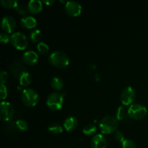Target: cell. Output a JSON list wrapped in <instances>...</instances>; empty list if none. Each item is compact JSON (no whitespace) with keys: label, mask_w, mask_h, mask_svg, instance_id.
<instances>
[{"label":"cell","mask_w":148,"mask_h":148,"mask_svg":"<svg viewBox=\"0 0 148 148\" xmlns=\"http://www.w3.org/2000/svg\"><path fill=\"white\" fill-rule=\"evenodd\" d=\"M49 61L52 66L57 68H64L69 64V58L62 51H54L49 56Z\"/></svg>","instance_id":"cell-1"},{"label":"cell","mask_w":148,"mask_h":148,"mask_svg":"<svg viewBox=\"0 0 148 148\" xmlns=\"http://www.w3.org/2000/svg\"><path fill=\"white\" fill-rule=\"evenodd\" d=\"M118 121L112 116H107L100 121L99 130L103 134H111L117 131Z\"/></svg>","instance_id":"cell-2"},{"label":"cell","mask_w":148,"mask_h":148,"mask_svg":"<svg viewBox=\"0 0 148 148\" xmlns=\"http://www.w3.org/2000/svg\"><path fill=\"white\" fill-rule=\"evenodd\" d=\"M39 95L33 88H25L21 93V100L23 103L28 107H33L38 103Z\"/></svg>","instance_id":"cell-3"},{"label":"cell","mask_w":148,"mask_h":148,"mask_svg":"<svg viewBox=\"0 0 148 148\" xmlns=\"http://www.w3.org/2000/svg\"><path fill=\"white\" fill-rule=\"evenodd\" d=\"M64 95L58 92H51L46 98V105L50 109L57 111L63 106Z\"/></svg>","instance_id":"cell-4"},{"label":"cell","mask_w":148,"mask_h":148,"mask_svg":"<svg viewBox=\"0 0 148 148\" xmlns=\"http://www.w3.org/2000/svg\"><path fill=\"white\" fill-rule=\"evenodd\" d=\"M12 44L15 49L18 50H25L28 46V39L23 32H16L11 36Z\"/></svg>","instance_id":"cell-5"},{"label":"cell","mask_w":148,"mask_h":148,"mask_svg":"<svg viewBox=\"0 0 148 148\" xmlns=\"http://www.w3.org/2000/svg\"><path fill=\"white\" fill-rule=\"evenodd\" d=\"M129 117L134 120H140L145 118L147 114V110L145 106L139 103L132 104L128 109Z\"/></svg>","instance_id":"cell-6"},{"label":"cell","mask_w":148,"mask_h":148,"mask_svg":"<svg viewBox=\"0 0 148 148\" xmlns=\"http://www.w3.org/2000/svg\"><path fill=\"white\" fill-rule=\"evenodd\" d=\"M14 108L10 103L1 101L0 105V119L4 121H8L14 116Z\"/></svg>","instance_id":"cell-7"},{"label":"cell","mask_w":148,"mask_h":148,"mask_svg":"<svg viewBox=\"0 0 148 148\" xmlns=\"http://www.w3.org/2000/svg\"><path fill=\"white\" fill-rule=\"evenodd\" d=\"M135 97L136 93L134 88L131 86H127L125 87L121 91L120 98H121V103L124 106H131L135 99Z\"/></svg>","instance_id":"cell-8"},{"label":"cell","mask_w":148,"mask_h":148,"mask_svg":"<svg viewBox=\"0 0 148 148\" xmlns=\"http://www.w3.org/2000/svg\"><path fill=\"white\" fill-rule=\"evenodd\" d=\"M65 11L69 15L77 17L82 12V6L76 1H66L65 4Z\"/></svg>","instance_id":"cell-9"},{"label":"cell","mask_w":148,"mask_h":148,"mask_svg":"<svg viewBox=\"0 0 148 148\" xmlns=\"http://www.w3.org/2000/svg\"><path fill=\"white\" fill-rule=\"evenodd\" d=\"M1 27L6 33H12L15 30L17 23L14 18L11 16H5L1 20Z\"/></svg>","instance_id":"cell-10"},{"label":"cell","mask_w":148,"mask_h":148,"mask_svg":"<svg viewBox=\"0 0 148 148\" xmlns=\"http://www.w3.org/2000/svg\"><path fill=\"white\" fill-rule=\"evenodd\" d=\"M91 146L92 148H106V138L102 134H95L91 140Z\"/></svg>","instance_id":"cell-11"},{"label":"cell","mask_w":148,"mask_h":148,"mask_svg":"<svg viewBox=\"0 0 148 148\" xmlns=\"http://www.w3.org/2000/svg\"><path fill=\"white\" fill-rule=\"evenodd\" d=\"M23 60L26 64L34 65L38 61V55L36 51L33 50L27 51L23 53Z\"/></svg>","instance_id":"cell-12"},{"label":"cell","mask_w":148,"mask_h":148,"mask_svg":"<svg viewBox=\"0 0 148 148\" xmlns=\"http://www.w3.org/2000/svg\"><path fill=\"white\" fill-rule=\"evenodd\" d=\"M27 10L31 14H38L43 10V2L39 0H30L27 3Z\"/></svg>","instance_id":"cell-13"},{"label":"cell","mask_w":148,"mask_h":148,"mask_svg":"<svg viewBox=\"0 0 148 148\" xmlns=\"http://www.w3.org/2000/svg\"><path fill=\"white\" fill-rule=\"evenodd\" d=\"M11 72L17 79H19L22 74L26 72V69L23 63L19 61H15L11 65Z\"/></svg>","instance_id":"cell-14"},{"label":"cell","mask_w":148,"mask_h":148,"mask_svg":"<svg viewBox=\"0 0 148 148\" xmlns=\"http://www.w3.org/2000/svg\"><path fill=\"white\" fill-rule=\"evenodd\" d=\"M20 23L25 28L32 29L36 27L37 25V20L33 16H24L20 20Z\"/></svg>","instance_id":"cell-15"},{"label":"cell","mask_w":148,"mask_h":148,"mask_svg":"<svg viewBox=\"0 0 148 148\" xmlns=\"http://www.w3.org/2000/svg\"><path fill=\"white\" fill-rule=\"evenodd\" d=\"M78 121L74 116H68L64 121V127L67 132H72L77 127Z\"/></svg>","instance_id":"cell-16"},{"label":"cell","mask_w":148,"mask_h":148,"mask_svg":"<svg viewBox=\"0 0 148 148\" xmlns=\"http://www.w3.org/2000/svg\"><path fill=\"white\" fill-rule=\"evenodd\" d=\"M19 81H20V83L22 86H28L30 84L32 80V77L31 75L29 72H27V71L25 72H23V74L21 75V76L19 77Z\"/></svg>","instance_id":"cell-17"},{"label":"cell","mask_w":148,"mask_h":148,"mask_svg":"<svg viewBox=\"0 0 148 148\" xmlns=\"http://www.w3.org/2000/svg\"><path fill=\"white\" fill-rule=\"evenodd\" d=\"M51 87L56 90H61L63 89L64 87V81L59 77H54L52 78L51 82Z\"/></svg>","instance_id":"cell-18"},{"label":"cell","mask_w":148,"mask_h":148,"mask_svg":"<svg viewBox=\"0 0 148 148\" xmlns=\"http://www.w3.org/2000/svg\"><path fill=\"white\" fill-rule=\"evenodd\" d=\"M127 116H129L128 112H127L125 108L123 106L119 107L116 111V119L119 120V121H124V120H125L127 118Z\"/></svg>","instance_id":"cell-19"},{"label":"cell","mask_w":148,"mask_h":148,"mask_svg":"<svg viewBox=\"0 0 148 148\" xmlns=\"http://www.w3.org/2000/svg\"><path fill=\"white\" fill-rule=\"evenodd\" d=\"M82 132L85 135L91 136L95 134V133L97 132V127L92 124H88L85 125L82 129Z\"/></svg>","instance_id":"cell-20"},{"label":"cell","mask_w":148,"mask_h":148,"mask_svg":"<svg viewBox=\"0 0 148 148\" xmlns=\"http://www.w3.org/2000/svg\"><path fill=\"white\" fill-rule=\"evenodd\" d=\"M1 5L7 9L16 8L19 2L16 0H1Z\"/></svg>","instance_id":"cell-21"},{"label":"cell","mask_w":148,"mask_h":148,"mask_svg":"<svg viewBox=\"0 0 148 148\" xmlns=\"http://www.w3.org/2000/svg\"><path fill=\"white\" fill-rule=\"evenodd\" d=\"M49 130L51 134H59L63 132V127L59 124H52L49 127Z\"/></svg>","instance_id":"cell-22"},{"label":"cell","mask_w":148,"mask_h":148,"mask_svg":"<svg viewBox=\"0 0 148 148\" xmlns=\"http://www.w3.org/2000/svg\"><path fill=\"white\" fill-rule=\"evenodd\" d=\"M30 40L33 42H38L40 40V38H41V32L38 29H35L33 31L30 33Z\"/></svg>","instance_id":"cell-23"},{"label":"cell","mask_w":148,"mask_h":148,"mask_svg":"<svg viewBox=\"0 0 148 148\" xmlns=\"http://www.w3.org/2000/svg\"><path fill=\"white\" fill-rule=\"evenodd\" d=\"M16 127L20 131H26L28 129V124L25 120L18 119L15 121Z\"/></svg>","instance_id":"cell-24"},{"label":"cell","mask_w":148,"mask_h":148,"mask_svg":"<svg viewBox=\"0 0 148 148\" xmlns=\"http://www.w3.org/2000/svg\"><path fill=\"white\" fill-rule=\"evenodd\" d=\"M37 49L38 50V51L40 53H43V54H45V53H47L49 51V45L46 44L44 42H39L38 43Z\"/></svg>","instance_id":"cell-25"},{"label":"cell","mask_w":148,"mask_h":148,"mask_svg":"<svg viewBox=\"0 0 148 148\" xmlns=\"http://www.w3.org/2000/svg\"><path fill=\"white\" fill-rule=\"evenodd\" d=\"M7 97V88L4 84H0V98L1 101L6 99Z\"/></svg>","instance_id":"cell-26"},{"label":"cell","mask_w":148,"mask_h":148,"mask_svg":"<svg viewBox=\"0 0 148 148\" xmlns=\"http://www.w3.org/2000/svg\"><path fill=\"white\" fill-rule=\"evenodd\" d=\"M123 148H136V144L133 140L127 139L122 143Z\"/></svg>","instance_id":"cell-27"},{"label":"cell","mask_w":148,"mask_h":148,"mask_svg":"<svg viewBox=\"0 0 148 148\" xmlns=\"http://www.w3.org/2000/svg\"><path fill=\"white\" fill-rule=\"evenodd\" d=\"M16 10L18 13H20V14H27V12H28V10H27V7L25 6V4H20L19 3L17 7H16Z\"/></svg>","instance_id":"cell-28"},{"label":"cell","mask_w":148,"mask_h":148,"mask_svg":"<svg viewBox=\"0 0 148 148\" xmlns=\"http://www.w3.org/2000/svg\"><path fill=\"white\" fill-rule=\"evenodd\" d=\"M114 137H115L116 140L117 141L121 142V143H123V142L125 140L124 133L121 131H119V130H117L116 132H114Z\"/></svg>","instance_id":"cell-29"},{"label":"cell","mask_w":148,"mask_h":148,"mask_svg":"<svg viewBox=\"0 0 148 148\" xmlns=\"http://www.w3.org/2000/svg\"><path fill=\"white\" fill-rule=\"evenodd\" d=\"M11 40V36H9L6 33H0V40L3 43H7Z\"/></svg>","instance_id":"cell-30"},{"label":"cell","mask_w":148,"mask_h":148,"mask_svg":"<svg viewBox=\"0 0 148 148\" xmlns=\"http://www.w3.org/2000/svg\"><path fill=\"white\" fill-rule=\"evenodd\" d=\"M7 79H8V74L6 71H1V75H0V79H1V83L4 84L7 82Z\"/></svg>","instance_id":"cell-31"},{"label":"cell","mask_w":148,"mask_h":148,"mask_svg":"<svg viewBox=\"0 0 148 148\" xmlns=\"http://www.w3.org/2000/svg\"><path fill=\"white\" fill-rule=\"evenodd\" d=\"M43 2L44 3V4H46V5L49 6L51 5V4H53V3L55 2V0H46V1H43Z\"/></svg>","instance_id":"cell-32"}]
</instances>
